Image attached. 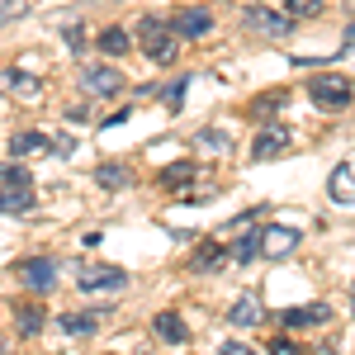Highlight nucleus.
<instances>
[{
	"label": "nucleus",
	"mask_w": 355,
	"mask_h": 355,
	"mask_svg": "<svg viewBox=\"0 0 355 355\" xmlns=\"http://www.w3.org/2000/svg\"><path fill=\"white\" fill-rule=\"evenodd\" d=\"M175 33H171V24H162L157 15H147L142 24H137V48L152 57L157 67H166V62H175V43H171Z\"/></svg>",
	"instance_id": "f257e3e1"
},
{
	"label": "nucleus",
	"mask_w": 355,
	"mask_h": 355,
	"mask_svg": "<svg viewBox=\"0 0 355 355\" xmlns=\"http://www.w3.org/2000/svg\"><path fill=\"white\" fill-rule=\"evenodd\" d=\"M308 95H313L318 105H327V110H346L355 100V81L341 76V71H322V76L308 81Z\"/></svg>",
	"instance_id": "f03ea898"
},
{
	"label": "nucleus",
	"mask_w": 355,
	"mask_h": 355,
	"mask_svg": "<svg viewBox=\"0 0 355 355\" xmlns=\"http://www.w3.org/2000/svg\"><path fill=\"white\" fill-rule=\"evenodd\" d=\"M299 242H303V227H289V223L261 227V256H270V261L289 256V251H299Z\"/></svg>",
	"instance_id": "7ed1b4c3"
},
{
	"label": "nucleus",
	"mask_w": 355,
	"mask_h": 355,
	"mask_svg": "<svg viewBox=\"0 0 355 355\" xmlns=\"http://www.w3.org/2000/svg\"><path fill=\"white\" fill-rule=\"evenodd\" d=\"M242 24L256 28V33H270V38H284L294 19H289V15H275V10H266V5H246V10H242Z\"/></svg>",
	"instance_id": "20e7f679"
},
{
	"label": "nucleus",
	"mask_w": 355,
	"mask_h": 355,
	"mask_svg": "<svg viewBox=\"0 0 355 355\" xmlns=\"http://www.w3.org/2000/svg\"><path fill=\"white\" fill-rule=\"evenodd\" d=\"M76 284H81L85 294H100V289H123L128 284V270H119V266H85L76 275Z\"/></svg>",
	"instance_id": "39448f33"
},
{
	"label": "nucleus",
	"mask_w": 355,
	"mask_h": 355,
	"mask_svg": "<svg viewBox=\"0 0 355 355\" xmlns=\"http://www.w3.org/2000/svg\"><path fill=\"white\" fill-rule=\"evenodd\" d=\"M15 275L24 279L28 289H38V294L57 284V266L48 261V256H28V261H19V266H15Z\"/></svg>",
	"instance_id": "423d86ee"
},
{
	"label": "nucleus",
	"mask_w": 355,
	"mask_h": 355,
	"mask_svg": "<svg viewBox=\"0 0 355 355\" xmlns=\"http://www.w3.org/2000/svg\"><path fill=\"white\" fill-rule=\"evenodd\" d=\"M209 28H214V15H209V10H175V15H171V33H175V38H204V33H209Z\"/></svg>",
	"instance_id": "0eeeda50"
},
{
	"label": "nucleus",
	"mask_w": 355,
	"mask_h": 355,
	"mask_svg": "<svg viewBox=\"0 0 355 355\" xmlns=\"http://www.w3.org/2000/svg\"><path fill=\"white\" fill-rule=\"evenodd\" d=\"M81 90L85 95H119V90H123V76H119L114 67H85Z\"/></svg>",
	"instance_id": "6e6552de"
},
{
	"label": "nucleus",
	"mask_w": 355,
	"mask_h": 355,
	"mask_svg": "<svg viewBox=\"0 0 355 355\" xmlns=\"http://www.w3.org/2000/svg\"><path fill=\"white\" fill-rule=\"evenodd\" d=\"M43 152H53V137L48 133H33V128H28V133L10 137V157H15V162H19V157H43Z\"/></svg>",
	"instance_id": "1a4fd4ad"
},
{
	"label": "nucleus",
	"mask_w": 355,
	"mask_h": 355,
	"mask_svg": "<svg viewBox=\"0 0 355 355\" xmlns=\"http://www.w3.org/2000/svg\"><path fill=\"white\" fill-rule=\"evenodd\" d=\"M43 322H48L43 303H15V327H19V336H24V341H33V336L43 331Z\"/></svg>",
	"instance_id": "9d476101"
},
{
	"label": "nucleus",
	"mask_w": 355,
	"mask_h": 355,
	"mask_svg": "<svg viewBox=\"0 0 355 355\" xmlns=\"http://www.w3.org/2000/svg\"><path fill=\"white\" fill-rule=\"evenodd\" d=\"M152 331H157L162 341H171V346H185V341H190V327H185L180 313H157V318H152Z\"/></svg>",
	"instance_id": "9b49d317"
},
{
	"label": "nucleus",
	"mask_w": 355,
	"mask_h": 355,
	"mask_svg": "<svg viewBox=\"0 0 355 355\" xmlns=\"http://www.w3.org/2000/svg\"><path fill=\"white\" fill-rule=\"evenodd\" d=\"M327 194H331V204H355V171L351 166H336L327 175Z\"/></svg>",
	"instance_id": "f8f14e48"
},
{
	"label": "nucleus",
	"mask_w": 355,
	"mask_h": 355,
	"mask_svg": "<svg viewBox=\"0 0 355 355\" xmlns=\"http://www.w3.org/2000/svg\"><path fill=\"white\" fill-rule=\"evenodd\" d=\"M284 147H289V133H284V128H266V133L251 142V157H256V162H270V157H279Z\"/></svg>",
	"instance_id": "ddd939ff"
},
{
	"label": "nucleus",
	"mask_w": 355,
	"mask_h": 355,
	"mask_svg": "<svg viewBox=\"0 0 355 355\" xmlns=\"http://www.w3.org/2000/svg\"><path fill=\"white\" fill-rule=\"evenodd\" d=\"M261 318H266V313H261V303L246 299V294L227 308V322H232V327H261Z\"/></svg>",
	"instance_id": "4468645a"
},
{
	"label": "nucleus",
	"mask_w": 355,
	"mask_h": 355,
	"mask_svg": "<svg viewBox=\"0 0 355 355\" xmlns=\"http://www.w3.org/2000/svg\"><path fill=\"white\" fill-rule=\"evenodd\" d=\"M279 322L284 327H313V322H327V308L322 303H313V308H284Z\"/></svg>",
	"instance_id": "2eb2a0df"
},
{
	"label": "nucleus",
	"mask_w": 355,
	"mask_h": 355,
	"mask_svg": "<svg viewBox=\"0 0 355 355\" xmlns=\"http://www.w3.org/2000/svg\"><path fill=\"white\" fill-rule=\"evenodd\" d=\"M227 256H232V261H237V266H246V261H251V256H261V227H246L242 237H237V242H232V251H227Z\"/></svg>",
	"instance_id": "dca6fc26"
},
{
	"label": "nucleus",
	"mask_w": 355,
	"mask_h": 355,
	"mask_svg": "<svg viewBox=\"0 0 355 355\" xmlns=\"http://www.w3.org/2000/svg\"><path fill=\"white\" fill-rule=\"evenodd\" d=\"M218 261H223V246L218 242H199L194 246V256H190V270H218Z\"/></svg>",
	"instance_id": "f3484780"
},
{
	"label": "nucleus",
	"mask_w": 355,
	"mask_h": 355,
	"mask_svg": "<svg viewBox=\"0 0 355 355\" xmlns=\"http://www.w3.org/2000/svg\"><path fill=\"white\" fill-rule=\"evenodd\" d=\"M28 209H33V190H15V185L0 190V214H28Z\"/></svg>",
	"instance_id": "a211bd4d"
},
{
	"label": "nucleus",
	"mask_w": 355,
	"mask_h": 355,
	"mask_svg": "<svg viewBox=\"0 0 355 355\" xmlns=\"http://www.w3.org/2000/svg\"><path fill=\"white\" fill-rule=\"evenodd\" d=\"M95 43H100V53H105V57H123L133 38H128V28H105V33H100Z\"/></svg>",
	"instance_id": "6ab92c4d"
},
{
	"label": "nucleus",
	"mask_w": 355,
	"mask_h": 355,
	"mask_svg": "<svg viewBox=\"0 0 355 355\" xmlns=\"http://www.w3.org/2000/svg\"><path fill=\"white\" fill-rule=\"evenodd\" d=\"M194 171H199L194 162H175V166H166V171H162V190H180V185H190Z\"/></svg>",
	"instance_id": "aec40b11"
},
{
	"label": "nucleus",
	"mask_w": 355,
	"mask_h": 355,
	"mask_svg": "<svg viewBox=\"0 0 355 355\" xmlns=\"http://www.w3.org/2000/svg\"><path fill=\"white\" fill-rule=\"evenodd\" d=\"M57 327L67 331V336H90V331L100 327V318H95V313H67Z\"/></svg>",
	"instance_id": "412c9836"
},
{
	"label": "nucleus",
	"mask_w": 355,
	"mask_h": 355,
	"mask_svg": "<svg viewBox=\"0 0 355 355\" xmlns=\"http://www.w3.org/2000/svg\"><path fill=\"white\" fill-rule=\"evenodd\" d=\"M95 185H100V190H123V185H128V166L105 162L100 171H95Z\"/></svg>",
	"instance_id": "4be33fe9"
},
{
	"label": "nucleus",
	"mask_w": 355,
	"mask_h": 355,
	"mask_svg": "<svg viewBox=\"0 0 355 355\" xmlns=\"http://www.w3.org/2000/svg\"><path fill=\"white\" fill-rule=\"evenodd\" d=\"M0 185H15V190H33V175H28L19 162H5V166H0Z\"/></svg>",
	"instance_id": "5701e85b"
},
{
	"label": "nucleus",
	"mask_w": 355,
	"mask_h": 355,
	"mask_svg": "<svg viewBox=\"0 0 355 355\" xmlns=\"http://www.w3.org/2000/svg\"><path fill=\"white\" fill-rule=\"evenodd\" d=\"M284 15L289 19H318L322 15V0H284Z\"/></svg>",
	"instance_id": "b1692460"
},
{
	"label": "nucleus",
	"mask_w": 355,
	"mask_h": 355,
	"mask_svg": "<svg viewBox=\"0 0 355 355\" xmlns=\"http://www.w3.org/2000/svg\"><path fill=\"white\" fill-rule=\"evenodd\" d=\"M5 85H10V90H19V95H38V90H43V81H38V76H28V71H5Z\"/></svg>",
	"instance_id": "393cba45"
},
{
	"label": "nucleus",
	"mask_w": 355,
	"mask_h": 355,
	"mask_svg": "<svg viewBox=\"0 0 355 355\" xmlns=\"http://www.w3.org/2000/svg\"><path fill=\"white\" fill-rule=\"evenodd\" d=\"M194 142H199V147H214V152H227V147H232V137L218 133V128H204V133L194 137Z\"/></svg>",
	"instance_id": "a878e982"
},
{
	"label": "nucleus",
	"mask_w": 355,
	"mask_h": 355,
	"mask_svg": "<svg viewBox=\"0 0 355 355\" xmlns=\"http://www.w3.org/2000/svg\"><path fill=\"white\" fill-rule=\"evenodd\" d=\"M24 10H28L24 0H5V5H0V24H10V19H19Z\"/></svg>",
	"instance_id": "bb28decb"
},
{
	"label": "nucleus",
	"mask_w": 355,
	"mask_h": 355,
	"mask_svg": "<svg viewBox=\"0 0 355 355\" xmlns=\"http://www.w3.org/2000/svg\"><path fill=\"white\" fill-rule=\"evenodd\" d=\"M180 100H185V76H175V85L166 90V105H171V110H180Z\"/></svg>",
	"instance_id": "cd10ccee"
},
{
	"label": "nucleus",
	"mask_w": 355,
	"mask_h": 355,
	"mask_svg": "<svg viewBox=\"0 0 355 355\" xmlns=\"http://www.w3.org/2000/svg\"><path fill=\"white\" fill-rule=\"evenodd\" d=\"M270 355H299V346H294L289 336H275V341H270Z\"/></svg>",
	"instance_id": "c85d7f7f"
},
{
	"label": "nucleus",
	"mask_w": 355,
	"mask_h": 355,
	"mask_svg": "<svg viewBox=\"0 0 355 355\" xmlns=\"http://www.w3.org/2000/svg\"><path fill=\"white\" fill-rule=\"evenodd\" d=\"M67 48H71V53H81V48H85V33H81L76 24L67 28Z\"/></svg>",
	"instance_id": "c756f323"
},
{
	"label": "nucleus",
	"mask_w": 355,
	"mask_h": 355,
	"mask_svg": "<svg viewBox=\"0 0 355 355\" xmlns=\"http://www.w3.org/2000/svg\"><path fill=\"white\" fill-rule=\"evenodd\" d=\"M218 355H256V351H251L246 341H223V351H218Z\"/></svg>",
	"instance_id": "7c9ffc66"
},
{
	"label": "nucleus",
	"mask_w": 355,
	"mask_h": 355,
	"mask_svg": "<svg viewBox=\"0 0 355 355\" xmlns=\"http://www.w3.org/2000/svg\"><path fill=\"white\" fill-rule=\"evenodd\" d=\"M128 114H133V110H114L110 119H105V128H119V123H123V119H128Z\"/></svg>",
	"instance_id": "2f4dec72"
},
{
	"label": "nucleus",
	"mask_w": 355,
	"mask_h": 355,
	"mask_svg": "<svg viewBox=\"0 0 355 355\" xmlns=\"http://www.w3.org/2000/svg\"><path fill=\"white\" fill-rule=\"evenodd\" d=\"M346 10H351V15H355V0H346Z\"/></svg>",
	"instance_id": "473e14b6"
},
{
	"label": "nucleus",
	"mask_w": 355,
	"mask_h": 355,
	"mask_svg": "<svg viewBox=\"0 0 355 355\" xmlns=\"http://www.w3.org/2000/svg\"><path fill=\"white\" fill-rule=\"evenodd\" d=\"M346 38H355V24H351V28H346Z\"/></svg>",
	"instance_id": "72a5a7b5"
},
{
	"label": "nucleus",
	"mask_w": 355,
	"mask_h": 355,
	"mask_svg": "<svg viewBox=\"0 0 355 355\" xmlns=\"http://www.w3.org/2000/svg\"><path fill=\"white\" fill-rule=\"evenodd\" d=\"M351 308H355V289H351Z\"/></svg>",
	"instance_id": "f704fd0d"
}]
</instances>
